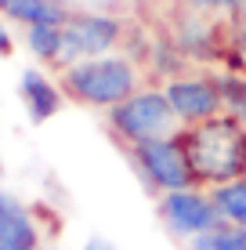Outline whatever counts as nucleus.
I'll use <instances>...</instances> for the list:
<instances>
[{"label": "nucleus", "mask_w": 246, "mask_h": 250, "mask_svg": "<svg viewBox=\"0 0 246 250\" xmlns=\"http://www.w3.org/2000/svg\"><path fill=\"white\" fill-rule=\"evenodd\" d=\"M189 167L199 188L228 185L246 178V120L235 113H217L203 124H189L177 131Z\"/></svg>", "instance_id": "obj_1"}, {"label": "nucleus", "mask_w": 246, "mask_h": 250, "mask_svg": "<svg viewBox=\"0 0 246 250\" xmlns=\"http://www.w3.org/2000/svg\"><path fill=\"white\" fill-rule=\"evenodd\" d=\"M58 87L65 91V98L109 113L138 91V69L127 55H98L65 65L58 76Z\"/></svg>", "instance_id": "obj_2"}, {"label": "nucleus", "mask_w": 246, "mask_h": 250, "mask_svg": "<svg viewBox=\"0 0 246 250\" xmlns=\"http://www.w3.org/2000/svg\"><path fill=\"white\" fill-rule=\"evenodd\" d=\"M109 127L116 138H123L127 149L141 142H156V138H174L181 131V120H177L170 98L159 91H134L127 102H120L116 109H109Z\"/></svg>", "instance_id": "obj_3"}, {"label": "nucleus", "mask_w": 246, "mask_h": 250, "mask_svg": "<svg viewBox=\"0 0 246 250\" xmlns=\"http://www.w3.org/2000/svg\"><path fill=\"white\" fill-rule=\"evenodd\" d=\"M131 156L138 163V170L149 178V185L156 192H174V188H199L196 174L189 167V156H185L181 142L174 138H156V142H141L131 145Z\"/></svg>", "instance_id": "obj_4"}, {"label": "nucleus", "mask_w": 246, "mask_h": 250, "mask_svg": "<svg viewBox=\"0 0 246 250\" xmlns=\"http://www.w3.org/2000/svg\"><path fill=\"white\" fill-rule=\"evenodd\" d=\"M159 218L167 221V229L177 236L192 239L199 232L221 229V214H217L210 188H174V192H159Z\"/></svg>", "instance_id": "obj_5"}, {"label": "nucleus", "mask_w": 246, "mask_h": 250, "mask_svg": "<svg viewBox=\"0 0 246 250\" xmlns=\"http://www.w3.org/2000/svg\"><path fill=\"white\" fill-rule=\"evenodd\" d=\"M62 29H65V51L58 69L83 62V58L109 55L123 40V22L113 19V15H69V22Z\"/></svg>", "instance_id": "obj_6"}, {"label": "nucleus", "mask_w": 246, "mask_h": 250, "mask_svg": "<svg viewBox=\"0 0 246 250\" xmlns=\"http://www.w3.org/2000/svg\"><path fill=\"white\" fill-rule=\"evenodd\" d=\"M163 94L170 98L177 120L185 127L189 124H203V120L225 113V102H221V87H217V76H192L181 73L174 80L163 83Z\"/></svg>", "instance_id": "obj_7"}, {"label": "nucleus", "mask_w": 246, "mask_h": 250, "mask_svg": "<svg viewBox=\"0 0 246 250\" xmlns=\"http://www.w3.org/2000/svg\"><path fill=\"white\" fill-rule=\"evenodd\" d=\"M37 247L40 232L33 225L29 210L7 192H0V250H37Z\"/></svg>", "instance_id": "obj_8"}, {"label": "nucleus", "mask_w": 246, "mask_h": 250, "mask_svg": "<svg viewBox=\"0 0 246 250\" xmlns=\"http://www.w3.org/2000/svg\"><path fill=\"white\" fill-rule=\"evenodd\" d=\"M19 87H22V102H25V109H29V116L37 120V124H44V120H51L62 109V87L58 83H51L40 69H25L22 73V80H19Z\"/></svg>", "instance_id": "obj_9"}, {"label": "nucleus", "mask_w": 246, "mask_h": 250, "mask_svg": "<svg viewBox=\"0 0 246 250\" xmlns=\"http://www.w3.org/2000/svg\"><path fill=\"white\" fill-rule=\"evenodd\" d=\"M0 15L22 25H37V22L65 25L69 22V11L58 0H0Z\"/></svg>", "instance_id": "obj_10"}, {"label": "nucleus", "mask_w": 246, "mask_h": 250, "mask_svg": "<svg viewBox=\"0 0 246 250\" xmlns=\"http://www.w3.org/2000/svg\"><path fill=\"white\" fill-rule=\"evenodd\" d=\"M210 200H214L225 225L246 229V178H235L228 185H214L210 188Z\"/></svg>", "instance_id": "obj_11"}, {"label": "nucleus", "mask_w": 246, "mask_h": 250, "mask_svg": "<svg viewBox=\"0 0 246 250\" xmlns=\"http://www.w3.org/2000/svg\"><path fill=\"white\" fill-rule=\"evenodd\" d=\"M25 44L29 51L47 65H62V51H65V29L62 25H47V22H37V25H25Z\"/></svg>", "instance_id": "obj_12"}, {"label": "nucleus", "mask_w": 246, "mask_h": 250, "mask_svg": "<svg viewBox=\"0 0 246 250\" xmlns=\"http://www.w3.org/2000/svg\"><path fill=\"white\" fill-rule=\"evenodd\" d=\"M217 87H221L225 113H235L246 120V69H225L217 73Z\"/></svg>", "instance_id": "obj_13"}, {"label": "nucleus", "mask_w": 246, "mask_h": 250, "mask_svg": "<svg viewBox=\"0 0 246 250\" xmlns=\"http://www.w3.org/2000/svg\"><path fill=\"white\" fill-rule=\"evenodd\" d=\"M228 69H246V7L228 19Z\"/></svg>", "instance_id": "obj_14"}, {"label": "nucleus", "mask_w": 246, "mask_h": 250, "mask_svg": "<svg viewBox=\"0 0 246 250\" xmlns=\"http://www.w3.org/2000/svg\"><path fill=\"white\" fill-rule=\"evenodd\" d=\"M177 4L196 7V11H210V15H225V19H232L235 11H243V7H246V0H177Z\"/></svg>", "instance_id": "obj_15"}, {"label": "nucleus", "mask_w": 246, "mask_h": 250, "mask_svg": "<svg viewBox=\"0 0 246 250\" xmlns=\"http://www.w3.org/2000/svg\"><path fill=\"white\" fill-rule=\"evenodd\" d=\"M214 247L217 250H246V229L221 225V229L214 232Z\"/></svg>", "instance_id": "obj_16"}, {"label": "nucleus", "mask_w": 246, "mask_h": 250, "mask_svg": "<svg viewBox=\"0 0 246 250\" xmlns=\"http://www.w3.org/2000/svg\"><path fill=\"white\" fill-rule=\"evenodd\" d=\"M11 51H15V40H11V33H7V25L4 22H0V55H11Z\"/></svg>", "instance_id": "obj_17"}, {"label": "nucleus", "mask_w": 246, "mask_h": 250, "mask_svg": "<svg viewBox=\"0 0 246 250\" xmlns=\"http://www.w3.org/2000/svg\"><path fill=\"white\" fill-rule=\"evenodd\" d=\"M83 250H116L113 243H109V239H101V236H95V239H87V247Z\"/></svg>", "instance_id": "obj_18"}, {"label": "nucleus", "mask_w": 246, "mask_h": 250, "mask_svg": "<svg viewBox=\"0 0 246 250\" xmlns=\"http://www.w3.org/2000/svg\"><path fill=\"white\" fill-rule=\"evenodd\" d=\"M0 174H4V167H0Z\"/></svg>", "instance_id": "obj_19"}]
</instances>
